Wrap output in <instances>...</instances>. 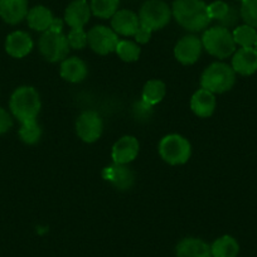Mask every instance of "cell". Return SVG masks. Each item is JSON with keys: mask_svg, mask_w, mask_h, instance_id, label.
I'll list each match as a JSON object with an SVG mask.
<instances>
[{"mask_svg": "<svg viewBox=\"0 0 257 257\" xmlns=\"http://www.w3.org/2000/svg\"><path fill=\"white\" fill-rule=\"evenodd\" d=\"M172 14L179 26L189 32L203 31L211 22L203 0H175Z\"/></svg>", "mask_w": 257, "mask_h": 257, "instance_id": "obj_1", "label": "cell"}, {"mask_svg": "<svg viewBox=\"0 0 257 257\" xmlns=\"http://www.w3.org/2000/svg\"><path fill=\"white\" fill-rule=\"evenodd\" d=\"M62 29L63 22L54 18L51 28L43 32L39 38V51L47 61L59 62L67 58L71 47L68 44L67 36H64Z\"/></svg>", "mask_w": 257, "mask_h": 257, "instance_id": "obj_2", "label": "cell"}, {"mask_svg": "<svg viewBox=\"0 0 257 257\" xmlns=\"http://www.w3.org/2000/svg\"><path fill=\"white\" fill-rule=\"evenodd\" d=\"M11 110L21 122L36 120L41 111V98L38 92L31 86L17 88L11 97Z\"/></svg>", "mask_w": 257, "mask_h": 257, "instance_id": "obj_3", "label": "cell"}, {"mask_svg": "<svg viewBox=\"0 0 257 257\" xmlns=\"http://www.w3.org/2000/svg\"><path fill=\"white\" fill-rule=\"evenodd\" d=\"M236 82V72L226 63L211 64L204 70L201 78L202 88L212 93H223L231 90Z\"/></svg>", "mask_w": 257, "mask_h": 257, "instance_id": "obj_4", "label": "cell"}, {"mask_svg": "<svg viewBox=\"0 0 257 257\" xmlns=\"http://www.w3.org/2000/svg\"><path fill=\"white\" fill-rule=\"evenodd\" d=\"M202 44L212 56L217 58H227L236 51V43L229 29L217 26L204 32Z\"/></svg>", "mask_w": 257, "mask_h": 257, "instance_id": "obj_5", "label": "cell"}, {"mask_svg": "<svg viewBox=\"0 0 257 257\" xmlns=\"http://www.w3.org/2000/svg\"><path fill=\"white\" fill-rule=\"evenodd\" d=\"M159 154L168 164L180 165L189 160L192 147L189 142L180 135H167L159 143Z\"/></svg>", "mask_w": 257, "mask_h": 257, "instance_id": "obj_6", "label": "cell"}, {"mask_svg": "<svg viewBox=\"0 0 257 257\" xmlns=\"http://www.w3.org/2000/svg\"><path fill=\"white\" fill-rule=\"evenodd\" d=\"M170 18L172 11L163 0H148L140 8V26L147 27L153 32L164 28L170 22Z\"/></svg>", "mask_w": 257, "mask_h": 257, "instance_id": "obj_7", "label": "cell"}, {"mask_svg": "<svg viewBox=\"0 0 257 257\" xmlns=\"http://www.w3.org/2000/svg\"><path fill=\"white\" fill-rule=\"evenodd\" d=\"M87 42L92 51L105 56V54L115 52L120 41L117 38V34L112 29L103 26H97L93 27L87 33Z\"/></svg>", "mask_w": 257, "mask_h": 257, "instance_id": "obj_8", "label": "cell"}, {"mask_svg": "<svg viewBox=\"0 0 257 257\" xmlns=\"http://www.w3.org/2000/svg\"><path fill=\"white\" fill-rule=\"evenodd\" d=\"M103 123L100 115L95 111H85L80 115L76 122L77 135L85 143H93L101 137Z\"/></svg>", "mask_w": 257, "mask_h": 257, "instance_id": "obj_9", "label": "cell"}, {"mask_svg": "<svg viewBox=\"0 0 257 257\" xmlns=\"http://www.w3.org/2000/svg\"><path fill=\"white\" fill-rule=\"evenodd\" d=\"M202 48H203L202 39L196 36H185L175 46V58L183 64L196 63L201 56Z\"/></svg>", "mask_w": 257, "mask_h": 257, "instance_id": "obj_10", "label": "cell"}, {"mask_svg": "<svg viewBox=\"0 0 257 257\" xmlns=\"http://www.w3.org/2000/svg\"><path fill=\"white\" fill-rule=\"evenodd\" d=\"M232 68L241 76H251L257 71V49L254 47L239 48L232 58Z\"/></svg>", "mask_w": 257, "mask_h": 257, "instance_id": "obj_11", "label": "cell"}, {"mask_svg": "<svg viewBox=\"0 0 257 257\" xmlns=\"http://www.w3.org/2000/svg\"><path fill=\"white\" fill-rule=\"evenodd\" d=\"M139 142L134 137H123L112 147V159L116 164H128L139 154Z\"/></svg>", "mask_w": 257, "mask_h": 257, "instance_id": "obj_12", "label": "cell"}, {"mask_svg": "<svg viewBox=\"0 0 257 257\" xmlns=\"http://www.w3.org/2000/svg\"><path fill=\"white\" fill-rule=\"evenodd\" d=\"M111 27L116 34L121 36H135L140 27L139 17L132 11H117L111 19Z\"/></svg>", "mask_w": 257, "mask_h": 257, "instance_id": "obj_13", "label": "cell"}, {"mask_svg": "<svg viewBox=\"0 0 257 257\" xmlns=\"http://www.w3.org/2000/svg\"><path fill=\"white\" fill-rule=\"evenodd\" d=\"M28 16V0H0V17L8 24H18Z\"/></svg>", "mask_w": 257, "mask_h": 257, "instance_id": "obj_14", "label": "cell"}, {"mask_svg": "<svg viewBox=\"0 0 257 257\" xmlns=\"http://www.w3.org/2000/svg\"><path fill=\"white\" fill-rule=\"evenodd\" d=\"M91 17V7L86 0H75L66 9L64 21L71 28H83Z\"/></svg>", "mask_w": 257, "mask_h": 257, "instance_id": "obj_15", "label": "cell"}, {"mask_svg": "<svg viewBox=\"0 0 257 257\" xmlns=\"http://www.w3.org/2000/svg\"><path fill=\"white\" fill-rule=\"evenodd\" d=\"M103 178L121 190L128 189L134 184V174L130 168L126 167V164L113 163L111 167L103 170Z\"/></svg>", "mask_w": 257, "mask_h": 257, "instance_id": "obj_16", "label": "cell"}, {"mask_svg": "<svg viewBox=\"0 0 257 257\" xmlns=\"http://www.w3.org/2000/svg\"><path fill=\"white\" fill-rule=\"evenodd\" d=\"M33 48V41L26 32H13L9 34L6 42V49L9 56L14 58H23Z\"/></svg>", "mask_w": 257, "mask_h": 257, "instance_id": "obj_17", "label": "cell"}, {"mask_svg": "<svg viewBox=\"0 0 257 257\" xmlns=\"http://www.w3.org/2000/svg\"><path fill=\"white\" fill-rule=\"evenodd\" d=\"M190 107H192L193 112L199 116V117H209L214 112V108H216L214 93H212L208 90H204V88H201L192 96Z\"/></svg>", "mask_w": 257, "mask_h": 257, "instance_id": "obj_18", "label": "cell"}, {"mask_svg": "<svg viewBox=\"0 0 257 257\" xmlns=\"http://www.w3.org/2000/svg\"><path fill=\"white\" fill-rule=\"evenodd\" d=\"M61 77L68 82H81L87 76V66L82 59L77 57L66 58L61 64Z\"/></svg>", "mask_w": 257, "mask_h": 257, "instance_id": "obj_19", "label": "cell"}, {"mask_svg": "<svg viewBox=\"0 0 257 257\" xmlns=\"http://www.w3.org/2000/svg\"><path fill=\"white\" fill-rule=\"evenodd\" d=\"M177 257H212L211 247L199 238H184L178 243Z\"/></svg>", "mask_w": 257, "mask_h": 257, "instance_id": "obj_20", "label": "cell"}, {"mask_svg": "<svg viewBox=\"0 0 257 257\" xmlns=\"http://www.w3.org/2000/svg\"><path fill=\"white\" fill-rule=\"evenodd\" d=\"M27 21H28V26L34 31L46 32L51 28L54 18L52 16V12L48 8L38 6L34 7L28 12Z\"/></svg>", "mask_w": 257, "mask_h": 257, "instance_id": "obj_21", "label": "cell"}, {"mask_svg": "<svg viewBox=\"0 0 257 257\" xmlns=\"http://www.w3.org/2000/svg\"><path fill=\"white\" fill-rule=\"evenodd\" d=\"M212 257H237L239 246L231 236H222L211 246Z\"/></svg>", "mask_w": 257, "mask_h": 257, "instance_id": "obj_22", "label": "cell"}, {"mask_svg": "<svg viewBox=\"0 0 257 257\" xmlns=\"http://www.w3.org/2000/svg\"><path fill=\"white\" fill-rule=\"evenodd\" d=\"M165 88L164 82L159 80H150L145 83L144 88H143V100L145 103L149 106H154L159 103L160 101L164 98L165 96Z\"/></svg>", "mask_w": 257, "mask_h": 257, "instance_id": "obj_23", "label": "cell"}, {"mask_svg": "<svg viewBox=\"0 0 257 257\" xmlns=\"http://www.w3.org/2000/svg\"><path fill=\"white\" fill-rule=\"evenodd\" d=\"M233 36L234 43L241 46V48H248V47H254L257 41V31L256 28L251 26H243L237 27L232 33Z\"/></svg>", "mask_w": 257, "mask_h": 257, "instance_id": "obj_24", "label": "cell"}, {"mask_svg": "<svg viewBox=\"0 0 257 257\" xmlns=\"http://www.w3.org/2000/svg\"><path fill=\"white\" fill-rule=\"evenodd\" d=\"M120 0H91V12L101 19L112 18L117 12Z\"/></svg>", "mask_w": 257, "mask_h": 257, "instance_id": "obj_25", "label": "cell"}, {"mask_svg": "<svg viewBox=\"0 0 257 257\" xmlns=\"http://www.w3.org/2000/svg\"><path fill=\"white\" fill-rule=\"evenodd\" d=\"M19 137L26 144H36L42 137V128L36 120H29L22 122Z\"/></svg>", "mask_w": 257, "mask_h": 257, "instance_id": "obj_26", "label": "cell"}, {"mask_svg": "<svg viewBox=\"0 0 257 257\" xmlns=\"http://www.w3.org/2000/svg\"><path fill=\"white\" fill-rule=\"evenodd\" d=\"M116 53L118 54L122 61L134 62L138 61L140 57V48L138 44L133 43L130 41H120L116 47Z\"/></svg>", "mask_w": 257, "mask_h": 257, "instance_id": "obj_27", "label": "cell"}, {"mask_svg": "<svg viewBox=\"0 0 257 257\" xmlns=\"http://www.w3.org/2000/svg\"><path fill=\"white\" fill-rule=\"evenodd\" d=\"M244 24L257 28V0H244L239 9Z\"/></svg>", "mask_w": 257, "mask_h": 257, "instance_id": "obj_28", "label": "cell"}, {"mask_svg": "<svg viewBox=\"0 0 257 257\" xmlns=\"http://www.w3.org/2000/svg\"><path fill=\"white\" fill-rule=\"evenodd\" d=\"M68 44L73 49H82L87 46V33L83 28H73L67 36Z\"/></svg>", "mask_w": 257, "mask_h": 257, "instance_id": "obj_29", "label": "cell"}, {"mask_svg": "<svg viewBox=\"0 0 257 257\" xmlns=\"http://www.w3.org/2000/svg\"><path fill=\"white\" fill-rule=\"evenodd\" d=\"M208 9V16L211 18V21H218L221 22L224 17L227 16L229 11V6L224 2H214V3L207 6Z\"/></svg>", "mask_w": 257, "mask_h": 257, "instance_id": "obj_30", "label": "cell"}, {"mask_svg": "<svg viewBox=\"0 0 257 257\" xmlns=\"http://www.w3.org/2000/svg\"><path fill=\"white\" fill-rule=\"evenodd\" d=\"M239 16H241V14H238V11H237L234 7H229V11L228 13H227V16L219 22V23H221V27H224V28L228 29L229 27L234 26V24L237 23V21H238Z\"/></svg>", "mask_w": 257, "mask_h": 257, "instance_id": "obj_31", "label": "cell"}, {"mask_svg": "<svg viewBox=\"0 0 257 257\" xmlns=\"http://www.w3.org/2000/svg\"><path fill=\"white\" fill-rule=\"evenodd\" d=\"M13 126L11 115L4 108L0 107V134H4Z\"/></svg>", "mask_w": 257, "mask_h": 257, "instance_id": "obj_32", "label": "cell"}, {"mask_svg": "<svg viewBox=\"0 0 257 257\" xmlns=\"http://www.w3.org/2000/svg\"><path fill=\"white\" fill-rule=\"evenodd\" d=\"M152 33H153V31H150L149 28H147V27H144V26H140L134 37H135V39H137L138 43L145 44L150 41Z\"/></svg>", "mask_w": 257, "mask_h": 257, "instance_id": "obj_33", "label": "cell"}, {"mask_svg": "<svg viewBox=\"0 0 257 257\" xmlns=\"http://www.w3.org/2000/svg\"><path fill=\"white\" fill-rule=\"evenodd\" d=\"M254 48L257 49V41H256V44H254Z\"/></svg>", "mask_w": 257, "mask_h": 257, "instance_id": "obj_34", "label": "cell"}, {"mask_svg": "<svg viewBox=\"0 0 257 257\" xmlns=\"http://www.w3.org/2000/svg\"><path fill=\"white\" fill-rule=\"evenodd\" d=\"M239 2H242V3H243V2H244V0H239Z\"/></svg>", "mask_w": 257, "mask_h": 257, "instance_id": "obj_35", "label": "cell"}]
</instances>
